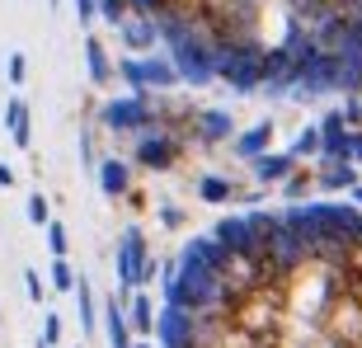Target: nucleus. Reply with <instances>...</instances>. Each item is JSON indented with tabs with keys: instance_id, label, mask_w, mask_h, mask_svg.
Here are the masks:
<instances>
[{
	"instance_id": "obj_1",
	"label": "nucleus",
	"mask_w": 362,
	"mask_h": 348,
	"mask_svg": "<svg viewBox=\"0 0 362 348\" xmlns=\"http://www.w3.org/2000/svg\"><path fill=\"white\" fill-rule=\"evenodd\" d=\"M264 62H269L264 42H216V81L240 94L264 90Z\"/></svg>"
},
{
	"instance_id": "obj_2",
	"label": "nucleus",
	"mask_w": 362,
	"mask_h": 348,
	"mask_svg": "<svg viewBox=\"0 0 362 348\" xmlns=\"http://www.w3.org/2000/svg\"><path fill=\"white\" fill-rule=\"evenodd\" d=\"M118 76L127 81L132 94H151V90H175L184 76H179L175 57H156V52H132L118 62Z\"/></svg>"
},
{
	"instance_id": "obj_3",
	"label": "nucleus",
	"mask_w": 362,
	"mask_h": 348,
	"mask_svg": "<svg viewBox=\"0 0 362 348\" xmlns=\"http://www.w3.org/2000/svg\"><path fill=\"white\" fill-rule=\"evenodd\" d=\"M99 122H104L108 132H151V127H160V113H156V99L151 94H122V99H108L99 108Z\"/></svg>"
},
{
	"instance_id": "obj_4",
	"label": "nucleus",
	"mask_w": 362,
	"mask_h": 348,
	"mask_svg": "<svg viewBox=\"0 0 362 348\" xmlns=\"http://www.w3.org/2000/svg\"><path fill=\"white\" fill-rule=\"evenodd\" d=\"M118 287L122 292H136V287H146L151 278H156V259H151V250H146V236L136 226H127L118 236Z\"/></svg>"
},
{
	"instance_id": "obj_5",
	"label": "nucleus",
	"mask_w": 362,
	"mask_h": 348,
	"mask_svg": "<svg viewBox=\"0 0 362 348\" xmlns=\"http://www.w3.org/2000/svg\"><path fill=\"white\" fill-rule=\"evenodd\" d=\"M179 151H184V137L179 132H170V127H151V132L136 137L132 161L141 165V170H170V165L179 161Z\"/></svg>"
},
{
	"instance_id": "obj_6",
	"label": "nucleus",
	"mask_w": 362,
	"mask_h": 348,
	"mask_svg": "<svg viewBox=\"0 0 362 348\" xmlns=\"http://www.w3.org/2000/svg\"><path fill=\"white\" fill-rule=\"evenodd\" d=\"M118 38L127 52H151L156 38H160V24H156V14H127L118 24Z\"/></svg>"
},
{
	"instance_id": "obj_7",
	"label": "nucleus",
	"mask_w": 362,
	"mask_h": 348,
	"mask_svg": "<svg viewBox=\"0 0 362 348\" xmlns=\"http://www.w3.org/2000/svg\"><path fill=\"white\" fill-rule=\"evenodd\" d=\"M104 339H108V348H136V330L127 320V306L118 301V292L104 301Z\"/></svg>"
},
{
	"instance_id": "obj_8",
	"label": "nucleus",
	"mask_w": 362,
	"mask_h": 348,
	"mask_svg": "<svg viewBox=\"0 0 362 348\" xmlns=\"http://www.w3.org/2000/svg\"><path fill=\"white\" fill-rule=\"evenodd\" d=\"M230 137H235L230 113H221V108H198V118H193V141L216 146V141H230Z\"/></svg>"
},
{
	"instance_id": "obj_9",
	"label": "nucleus",
	"mask_w": 362,
	"mask_h": 348,
	"mask_svg": "<svg viewBox=\"0 0 362 348\" xmlns=\"http://www.w3.org/2000/svg\"><path fill=\"white\" fill-rule=\"evenodd\" d=\"M358 161H329V156H320V174H315V188H325V193H344V188H358Z\"/></svg>"
},
{
	"instance_id": "obj_10",
	"label": "nucleus",
	"mask_w": 362,
	"mask_h": 348,
	"mask_svg": "<svg viewBox=\"0 0 362 348\" xmlns=\"http://www.w3.org/2000/svg\"><path fill=\"white\" fill-rule=\"evenodd\" d=\"M250 170H255L259 184H287V179L296 174V156L292 151H264V156L250 161Z\"/></svg>"
},
{
	"instance_id": "obj_11",
	"label": "nucleus",
	"mask_w": 362,
	"mask_h": 348,
	"mask_svg": "<svg viewBox=\"0 0 362 348\" xmlns=\"http://www.w3.org/2000/svg\"><path fill=\"white\" fill-rule=\"evenodd\" d=\"M122 306H127V320H132V330H136V339H146V335H156V320H160V311L151 306V296L136 287V292H127L122 296Z\"/></svg>"
},
{
	"instance_id": "obj_12",
	"label": "nucleus",
	"mask_w": 362,
	"mask_h": 348,
	"mask_svg": "<svg viewBox=\"0 0 362 348\" xmlns=\"http://www.w3.org/2000/svg\"><path fill=\"white\" fill-rule=\"evenodd\" d=\"M198 198L212 202V207H221V202H235V198H250L240 184H230V179H221V174H202L198 179Z\"/></svg>"
},
{
	"instance_id": "obj_13",
	"label": "nucleus",
	"mask_w": 362,
	"mask_h": 348,
	"mask_svg": "<svg viewBox=\"0 0 362 348\" xmlns=\"http://www.w3.org/2000/svg\"><path fill=\"white\" fill-rule=\"evenodd\" d=\"M269 141H273V122H255L250 132H240L235 141H230V151H235L240 161H255V156L269 151Z\"/></svg>"
},
{
	"instance_id": "obj_14",
	"label": "nucleus",
	"mask_w": 362,
	"mask_h": 348,
	"mask_svg": "<svg viewBox=\"0 0 362 348\" xmlns=\"http://www.w3.org/2000/svg\"><path fill=\"white\" fill-rule=\"evenodd\" d=\"M99 188L108 198H127L132 193V170L122 161H99Z\"/></svg>"
},
{
	"instance_id": "obj_15",
	"label": "nucleus",
	"mask_w": 362,
	"mask_h": 348,
	"mask_svg": "<svg viewBox=\"0 0 362 348\" xmlns=\"http://www.w3.org/2000/svg\"><path fill=\"white\" fill-rule=\"evenodd\" d=\"M5 127H10V141L19 151L33 141V122H28V104L24 99H10V104H5Z\"/></svg>"
},
{
	"instance_id": "obj_16",
	"label": "nucleus",
	"mask_w": 362,
	"mask_h": 348,
	"mask_svg": "<svg viewBox=\"0 0 362 348\" xmlns=\"http://www.w3.org/2000/svg\"><path fill=\"white\" fill-rule=\"evenodd\" d=\"M85 66H90V81L94 85H108L118 71H113V62H108V52H104V42L99 38H85Z\"/></svg>"
},
{
	"instance_id": "obj_17",
	"label": "nucleus",
	"mask_w": 362,
	"mask_h": 348,
	"mask_svg": "<svg viewBox=\"0 0 362 348\" xmlns=\"http://www.w3.org/2000/svg\"><path fill=\"white\" fill-rule=\"evenodd\" d=\"M71 296H76V306H81V325H85V335H94V330H99L104 320H99V306H94V292H90V282L81 278Z\"/></svg>"
},
{
	"instance_id": "obj_18",
	"label": "nucleus",
	"mask_w": 362,
	"mask_h": 348,
	"mask_svg": "<svg viewBox=\"0 0 362 348\" xmlns=\"http://www.w3.org/2000/svg\"><path fill=\"white\" fill-rule=\"evenodd\" d=\"M325 151V141H320V122H310V127H301L296 132V141H292V156L301 161V156H320Z\"/></svg>"
},
{
	"instance_id": "obj_19",
	"label": "nucleus",
	"mask_w": 362,
	"mask_h": 348,
	"mask_svg": "<svg viewBox=\"0 0 362 348\" xmlns=\"http://www.w3.org/2000/svg\"><path fill=\"white\" fill-rule=\"evenodd\" d=\"M127 14H136V10H132V0H99V19H104V24L118 28Z\"/></svg>"
},
{
	"instance_id": "obj_20",
	"label": "nucleus",
	"mask_w": 362,
	"mask_h": 348,
	"mask_svg": "<svg viewBox=\"0 0 362 348\" xmlns=\"http://www.w3.org/2000/svg\"><path fill=\"white\" fill-rule=\"evenodd\" d=\"M76 282H81V278H76V268L66 264V255L52 259V287H57V292H76Z\"/></svg>"
},
{
	"instance_id": "obj_21",
	"label": "nucleus",
	"mask_w": 362,
	"mask_h": 348,
	"mask_svg": "<svg viewBox=\"0 0 362 348\" xmlns=\"http://www.w3.org/2000/svg\"><path fill=\"white\" fill-rule=\"evenodd\" d=\"M28 221L33 226H52V207H47L42 193H28Z\"/></svg>"
},
{
	"instance_id": "obj_22",
	"label": "nucleus",
	"mask_w": 362,
	"mask_h": 348,
	"mask_svg": "<svg viewBox=\"0 0 362 348\" xmlns=\"http://www.w3.org/2000/svg\"><path fill=\"white\" fill-rule=\"evenodd\" d=\"M57 339H62V315H57V311H47V315H42L38 348H57Z\"/></svg>"
},
{
	"instance_id": "obj_23",
	"label": "nucleus",
	"mask_w": 362,
	"mask_h": 348,
	"mask_svg": "<svg viewBox=\"0 0 362 348\" xmlns=\"http://www.w3.org/2000/svg\"><path fill=\"white\" fill-rule=\"evenodd\" d=\"M47 250H52V259H62L71 250V240H66V226H62V221H52V226H47Z\"/></svg>"
},
{
	"instance_id": "obj_24",
	"label": "nucleus",
	"mask_w": 362,
	"mask_h": 348,
	"mask_svg": "<svg viewBox=\"0 0 362 348\" xmlns=\"http://www.w3.org/2000/svg\"><path fill=\"white\" fill-rule=\"evenodd\" d=\"M282 188H287V198H301V193H310V188H315V174H292Z\"/></svg>"
},
{
	"instance_id": "obj_25",
	"label": "nucleus",
	"mask_w": 362,
	"mask_h": 348,
	"mask_svg": "<svg viewBox=\"0 0 362 348\" xmlns=\"http://www.w3.org/2000/svg\"><path fill=\"white\" fill-rule=\"evenodd\" d=\"M5 71H10V85H24V71H28L24 52H10V62H5Z\"/></svg>"
},
{
	"instance_id": "obj_26",
	"label": "nucleus",
	"mask_w": 362,
	"mask_h": 348,
	"mask_svg": "<svg viewBox=\"0 0 362 348\" xmlns=\"http://www.w3.org/2000/svg\"><path fill=\"white\" fill-rule=\"evenodd\" d=\"M24 287H28V301H42V278H38V268H24Z\"/></svg>"
},
{
	"instance_id": "obj_27",
	"label": "nucleus",
	"mask_w": 362,
	"mask_h": 348,
	"mask_svg": "<svg viewBox=\"0 0 362 348\" xmlns=\"http://www.w3.org/2000/svg\"><path fill=\"white\" fill-rule=\"evenodd\" d=\"M344 118H349V127H362V99H358V94L344 104Z\"/></svg>"
},
{
	"instance_id": "obj_28",
	"label": "nucleus",
	"mask_w": 362,
	"mask_h": 348,
	"mask_svg": "<svg viewBox=\"0 0 362 348\" xmlns=\"http://www.w3.org/2000/svg\"><path fill=\"white\" fill-rule=\"evenodd\" d=\"M76 14H81V24L99 19V0H76Z\"/></svg>"
},
{
	"instance_id": "obj_29",
	"label": "nucleus",
	"mask_w": 362,
	"mask_h": 348,
	"mask_svg": "<svg viewBox=\"0 0 362 348\" xmlns=\"http://www.w3.org/2000/svg\"><path fill=\"white\" fill-rule=\"evenodd\" d=\"M160 221H170V226H179L184 216H179V207H160Z\"/></svg>"
},
{
	"instance_id": "obj_30",
	"label": "nucleus",
	"mask_w": 362,
	"mask_h": 348,
	"mask_svg": "<svg viewBox=\"0 0 362 348\" xmlns=\"http://www.w3.org/2000/svg\"><path fill=\"white\" fill-rule=\"evenodd\" d=\"M10 184H14V170H10L5 161H0V188H10Z\"/></svg>"
},
{
	"instance_id": "obj_31",
	"label": "nucleus",
	"mask_w": 362,
	"mask_h": 348,
	"mask_svg": "<svg viewBox=\"0 0 362 348\" xmlns=\"http://www.w3.org/2000/svg\"><path fill=\"white\" fill-rule=\"evenodd\" d=\"M353 202H358V207H362V184H358V188H353Z\"/></svg>"
},
{
	"instance_id": "obj_32",
	"label": "nucleus",
	"mask_w": 362,
	"mask_h": 348,
	"mask_svg": "<svg viewBox=\"0 0 362 348\" xmlns=\"http://www.w3.org/2000/svg\"><path fill=\"white\" fill-rule=\"evenodd\" d=\"M136 348H156V344H146V339H136Z\"/></svg>"
},
{
	"instance_id": "obj_33",
	"label": "nucleus",
	"mask_w": 362,
	"mask_h": 348,
	"mask_svg": "<svg viewBox=\"0 0 362 348\" xmlns=\"http://www.w3.org/2000/svg\"><path fill=\"white\" fill-rule=\"evenodd\" d=\"M0 325H5V311H0Z\"/></svg>"
},
{
	"instance_id": "obj_34",
	"label": "nucleus",
	"mask_w": 362,
	"mask_h": 348,
	"mask_svg": "<svg viewBox=\"0 0 362 348\" xmlns=\"http://www.w3.org/2000/svg\"><path fill=\"white\" fill-rule=\"evenodd\" d=\"M52 5H57V0H52Z\"/></svg>"
}]
</instances>
